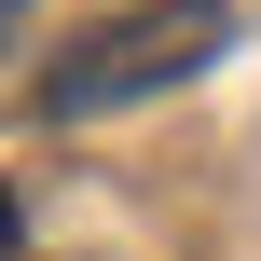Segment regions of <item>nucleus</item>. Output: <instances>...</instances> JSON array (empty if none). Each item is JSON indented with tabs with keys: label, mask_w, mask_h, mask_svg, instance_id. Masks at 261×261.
<instances>
[{
	"label": "nucleus",
	"mask_w": 261,
	"mask_h": 261,
	"mask_svg": "<svg viewBox=\"0 0 261 261\" xmlns=\"http://www.w3.org/2000/svg\"><path fill=\"white\" fill-rule=\"evenodd\" d=\"M0 248H14V206H0Z\"/></svg>",
	"instance_id": "2"
},
{
	"label": "nucleus",
	"mask_w": 261,
	"mask_h": 261,
	"mask_svg": "<svg viewBox=\"0 0 261 261\" xmlns=\"http://www.w3.org/2000/svg\"><path fill=\"white\" fill-rule=\"evenodd\" d=\"M220 41H234V14H220V0H151V14H110L96 41H69V55L41 69V110H55V124H83V110H124V96H165V83H193Z\"/></svg>",
	"instance_id": "1"
}]
</instances>
